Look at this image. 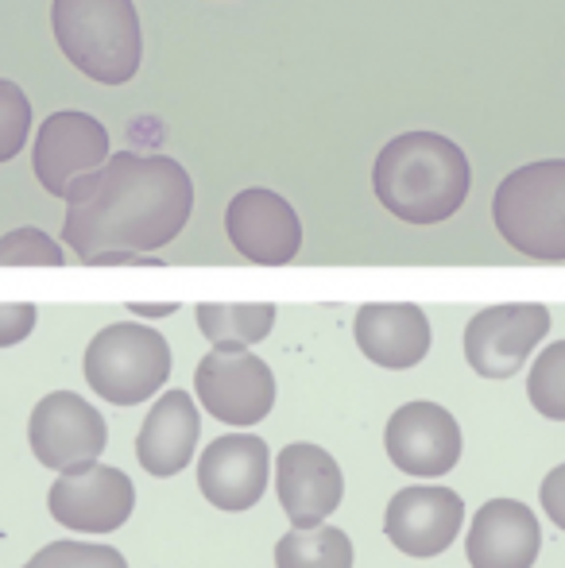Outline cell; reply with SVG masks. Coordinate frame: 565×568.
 <instances>
[{
	"instance_id": "6da1fadb",
	"label": "cell",
	"mask_w": 565,
	"mask_h": 568,
	"mask_svg": "<svg viewBox=\"0 0 565 568\" xmlns=\"http://www.w3.org/2000/svg\"><path fill=\"white\" fill-rule=\"evenodd\" d=\"M194 210V182L171 155L117 151L67 194L62 240L82 260L98 252H151L171 244Z\"/></svg>"
},
{
	"instance_id": "7a4b0ae2",
	"label": "cell",
	"mask_w": 565,
	"mask_h": 568,
	"mask_svg": "<svg viewBox=\"0 0 565 568\" xmlns=\"http://www.w3.org/2000/svg\"><path fill=\"white\" fill-rule=\"evenodd\" d=\"M465 151L437 132H403L376 155L372 186L392 217L407 225H437L453 217L468 197Z\"/></svg>"
},
{
	"instance_id": "3957f363",
	"label": "cell",
	"mask_w": 565,
	"mask_h": 568,
	"mask_svg": "<svg viewBox=\"0 0 565 568\" xmlns=\"http://www.w3.org/2000/svg\"><path fill=\"white\" fill-rule=\"evenodd\" d=\"M51 28L62 54L101 85L137 78L143 36L132 0H54Z\"/></svg>"
},
{
	"instance_id": "277c9868",
	"label": "cell",
	"mask_w": 565,
	"mask_h": 568,
	"mask_svg": "<svg viewBox=\"0 0 565 568\" xmlns=\"http://www.w3.org/2000/svg\"><path fill=\"white\" fill-rule=\"evenodd\" d=\"M492 221L515 252L565 260V159H543L512 171L492 197Z\"/></svg>"
},
{
	"instance_id": "5b68a950",
	"label": "cell",
	"mask_w": 565,
	"mask_h": 568,
	"mask_svg": "<svg viewBox=\"0 0 565 568\" xmlns=\"http://www.w3.org/2000/svg\"><path fill=\"white\" fill-rule=\"evenodd\" d=\"M171 375V348L155 329L121 322L101 329L85 348V379L113 406H137Z\"/></svg>"
},
{
	"instance_id": "8992f818",
	"label": "cell",
	"mask_w": 565,
	"mask_h": 568,
	"mask_svg": "<svg viewBox=\"0 0 565 568\" xmlns=\"http://www.w3.org/2000/svg\"><path fill=\"white\" fill-rule=\"evenodd\" d=\"M202 406L225 426H256L275 406V375L249 348H213L194 372Z\"/></svg>"
},
{
	"instance_id": "52a82bcc",
	"label": "cell",
	"mask_w": 565,
	"mask_h": 568,
	"mask_svg": "<svg viewBox=\"0 0 565 568\" xmlns=\"http://www.w3.org/2000/svg\"><path fill=\"white\" fill-rule=\"evenodd\" d=\"M546 333H551V310L538 302H507V306L481 310L465 329L468 367L484 379H512L523 372L527 356Z\"/></svg>"
},
{
	"instance_id": "ba28073f",
	"label": "cell",
	"mask_w": 565,
	"mask_h": 568,
	"mask_svg": "<svg viewBox=\"0 0 565 568\" xmlns=\"http://www.w3.org/2000/svg\"><path fill=\"white\" fill-rule=\"evenodd\" d=\"M28 442L31 453L43 468L70 471L93 464L109 445L105 418L85 403L74 390H54V395L39 398L28 422Z\"/></svg>"
},
{
	"instance_id": "9c48e42d",
	"label": "cell",
	"mask_w": 565,
	"mask_h": 568,
	"mask_svg": "<svg viewBox=\"0 0 565 568\" xmlns=\"http://www.w3.org/2000/svg\"><path fill=\"white\" fill-rule=\"evenodd\" d=\"M132 503H137L132 479L121 468L98 460L62 471L47 495L51 518L74 534H113L117 526L129 523Z\"/></svg>"
},
{
	"instance_id": "30bf717a",
	"label": "cell",
	"mask_w": 565,
	"mask_h": 568,
	"mask_svg": "<svg viewBox=\"0 0 565 568\" xmlns=\"http://www.w3.org/2000/svg\"><path fill=\"white\" fill-rule=\"evenodd\" d=\"M36 179L51 197H67L82 174L109 163V132L90 113H51L36 140Z\"/></svg>"
},
{
	"instance_id": "8fae6325",
	"label": "cell",
	"mask_w": 565,
	"mask_h": 568,
	"mask_svg": "<svg viewBox=\"0 0 565 568\" xmlns=\"http://www.w3.org/2000/svg\"><path fill=\"white\" fill-rule=\"evenodd\" d=\"M225 232L244 260L264 263V267H283L302 247L299 213L291 210V202L283 194L260 186L244 190V194H236L229 202Z\"/></svg>"
},
{
	"instance_id": "7c38bea8",
	"label": "cell",
	"mask_w": 565,
	"mask_h": 568,
	"mask_svg": "<svg viewBox=\"0 0 565 568\" xmlns=\"http://www.w3.org/2000/svg\"><path fill=\"white\" fill-rule=\"evenodd\" d=\"M268 471H272V453L264 437L225 434L205 445L198 460V487L218 510H249L264 499Z\"/></svg>"
},
{
	"instance_id": "4fadbf2b",
	"label": "cell",
	"mask_w": 565,
	"mask_h": 568,
	"mask_svg": "<svg viewBox=\"0 0 565 568\" xmlns=\"http://www.w3.org/2000/svg\"><path fill=\"white\" fill-rule=\"evenodd\" d=\"M384 449L407 476H445L461 460V426L437 403H407L387 422Z\"/></svg>"
},
{
	"instance_id": "5bb4252c",
	"label": "cell",
	"mask_w": 565,
	"mask_h": 568,
	"mask_svg": "<svg viewBox=\"0 0 565 568\" xmlns=\"http://www.w3.org/2000/svg\"><path fill=\"white\" fill-rule=\"evenodd\" d=\"M275 491L294 530H317L341 507L345 476L325 449L299 442L275 456Z\"/></svg>"
},
{
	"instance_id": "9a60e30c",
	"label": "cell",
	"mask_w": 565,
	"mask_h": 568,
	"mask_svg": "<svg viewBox=\"0 0 565 568\" xmlns=\"http://www.w3.org/2000/svg\"><path fill=\"white\" fill-rule=\"evenodd\" d=\"M465 523V503L450 487H403L392 495L384 534L407 557H437L453 546Z\"/></svg>"
},
{
	"instance_id": "2e32d148",
	"label": "cell",
	"mask_w": 565,
	"mask_h": 568,
	"mask_svg": "<svg viewBox=\"0 0 565 568\" xmlns=\"http://www.w3.org/2000/svg\"><path fill=\"white\" fill-rule=\"evenodd\" d=\"M543 549V530L519 499H492L468 526L465 554L473 568H531Z\"/></svg>"
},
{
	"instance_id": "e0dca14e",
	"label": "cell",
	"mask_w": 565,
	"mask_h": 568,
	"mask_svg": "<svg viewBox=\"0 0 565 568\" xmlns=\"http://www.w3.org/2000/svg\"><path fill=\"white\" fill-rule=\"evenodd\" d=\"M361 352L380 367H415L430 352V322L411 302H369L353 322Z\"/></svg>"
},
{
	"instance_id": "ac0fdd59",
	"label": "cell",
	"mask_w": 565,
	"mask_h": 568,
	"mask_svg": "<svg viewBox=\"0 0 565 568\" xmlns=\"http://www.w3.org/2000/svg\"><path fill=\"white\" fill-rule=\"evenodd\" d=\"M198 429H202V418H198L194 398L186 390H167L151 406L137 437V460L143 464V471L159 479L179 476L194 456Z\"/></svg>"
},
{
	"instance_id": "d6986e66",
	"label": "cell",
	"mask_w": 565,
	"mask_h": 568,
	"mask_svg": "<svg viewBox=\"0 0 565 568\" xmlns=\"http://www.w3.org/2000/svg\"><path fill=\"white\" fill-rule=\"evenodd\" d=\"M198 329L213 341V348H249L264 341L275 325L272 302H202L194 310Z\"/></svg>"
},
{
	"instance_id": "ffe728a7",
	"label": "cell",
	"mask_w": 565,
	"mask_h": 568,
	"mask_svg": "<svg viewBox=\"0 0 565 568\" xmlns=\"http://www.w3.org/2000/svg\"><path fill=\"white\" fill-rule=\"evenodd\" d=\"M275 568H353V541L337 526L291 530L275 546Z\"/></svg>"
},
{
	"instance_id": "44dd1931",
	"label": "cell",
	"mask_w": 565,
	"mask_h": 568,
	"mask_svg": "<svg viewBox=\"0 0 565 568\" xmlns=\"http://www.w3.org/2000/svg\"><path fill=\"white\" fill-rule=\"evenodd\" d=\"M527 395L543 418L565 422V341L543 348L527 379Z\"/></svg>"
},
{
	"instance_id": "7402d4cb",
	"label": "cell",
	"mask_w": 565,
	"mask_h": 568,
	"mask_svg": "<svg viewBox=\"0 0 565 568\" xmlns=\"http://www.w3.org/2000/svg\"><path fill=\"white\" fill-rule=\"evenodd\" d=\"M23 568H129L113 546L101 541H51Z\"/></svg>"
},
{
	"instance_id": "603a6c76",
	"label": "cell",
	"mask_w": 565,
	"mask_h": 568,
	"mask_svg": "<svg viewBox=\"0 0 565 568\" xmlns=\"http://www.w3.org/2000/svg\"><path fill=\"white\" fill-rule=\"evenodd\" d=\"M0 263L4 267H62L67 255L47 232L39 229H12L0 240Z\"/></svg>"
},
{
	"instance_id": "cb8c5ba5",
	"label": "cell",
	"mask_w": 565,
	"mask_h": 568,
	"mask_svg": "<svg viewBox=\"0 0 565 568\" xmlns=\"http://www.w3.org/2000/svg\"><path fill=\"white\" fill-rule=\"evenodd\" d=\"M0 93H4V128H0V132H4V148H0V155L12 159L16 151L23 148V140H28L31 105H28V98L16 90V82H4Z\"/></svg>"
},
{
	"instance_id": "d4e9b609",
	"label": "cell",
	"mask_w": 565,
	"mask_h": 568,
	"mask_svg": "<svg viewBox=\"0 0 565 568\" xmlns=\"http://www.w3.org/2000/svg\"><path fill=\"white\" fill-rule=\"evenodd\" d=\"M538 499H543V510L558 530H565V464H558L554 471H546L543 487H538Z\"/></svg>"
},
{
	"instance_id": "484cf974",
	"label": "cell",
	"mask_w": 565,
	"mask_h": 568,
	"mask_svg": "<svg viewBox=\"0 0 565 568\" xmlns=\"http://www.w3.org/2000/svg\"><path fill=\"white\" fill-rule=\"evenodd\" d=\"M31 322H36V306H16V302H8L4 306V344H16L23 337V333L31 329Z\"/></svg>"
},
{
	"instance_id": "4316f807",
	"label": "cell",
	"mask_w": 565,
	"mask_h": 568,
	"mask_svg": "<svg viewBox=\"0 0 565 568\" xmlns=\"http://www.w3.org/2000/svg\"><path fill=\"white\" fill-rule=\"evenodd\" d=\"M85 263H93V267H109V263H129V267H143V263H151V267H159V260H148V255H129V252H98V255H90Z\"/></svg>"
},
{
	"instance_id": "83f0119b",
	"label": "cell",
	"mask_w": 565,
	"mask_h": 568,
	"mask_svg": "<svg viewBox=\"0 0 565 568\" xmlns=\"http://www.w3.org/2000/svg\"><path fill=\"white\" fill-rule=\"evenodd\" d=\"M132 314L140 317H163V314H174V302H159V306H140V302H129Z\"/></svg>"
}]
</instances>
